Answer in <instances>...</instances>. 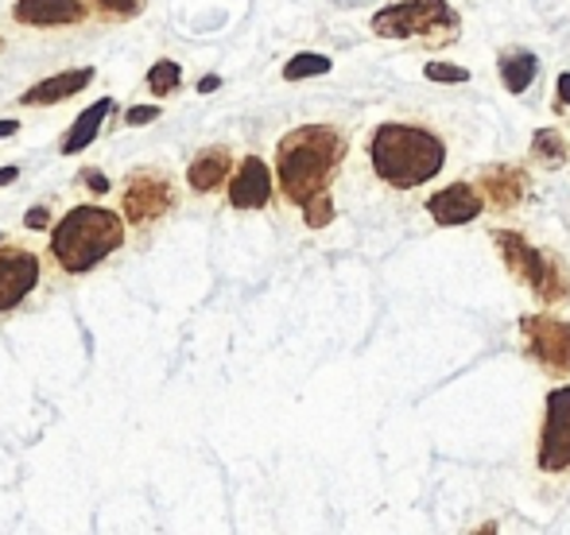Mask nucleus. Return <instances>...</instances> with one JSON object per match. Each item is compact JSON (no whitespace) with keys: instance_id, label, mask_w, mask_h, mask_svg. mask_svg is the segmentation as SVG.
<instances>
[{"instance_id":"f257e3e1","label":"nucleus","mask_w":570,"mask_h":535,"mask_svg":"<svg viewBox=\"0 0 570 535\" xmlns=\"http://www.w3.org/2000/svg\"><path fill=\"white\" fill-rule=\"evenodd\" d=\"M345 136L334 125H303L276 143V182L292 206H307L315 195L331 190L334 171L342 167Z\"/></svg>"},{"instance_id":"f03ea898","label":"nucleus","mask_w":570,"mask_h":535,"mask_svg":"<svg viewBox=\"0 0 570 535\" xmlns=\"http://www.w3.org/2000/svg\"><path fill=\"white\" fill-rule=\"evenodd\" d=\"M368 164L376 179L389 182L392 190H415L428 187L446 167V143L423 125L389 121L368 136Z\"/></svg>"},{"instance_id":"7ed1b4c3","label":"nucleus","mask_w":570,"mask_h":535,"mask_svg":"<svg viewBox=\"0 0 570 535\" xmlns=\"http://www.w3.org/2000/svg\"><path fill=\"white\" fill-rule=\"evenodd\" d=\"M125 214L101 202L70 206L51 226V257L67 276H86L125 245Z\"/></svg>"},{"instance_id":"20e7f679","label":"nucleus","mask_w":570,"mask_h":535,"mask_svg":"<svg viewBox=\"0 0 570 535\" xmlns=\"http://www.w3.org/2000/svg\"><path fill=\"white\" fill-rule=\"evenodd\" d=\"M373 31L384 39H423V43H454L458 12L446 0H400L373 16Z\"/></svg>"},{"instance_id":"39448f33","label":"nucleus","mask_w":570,"mask_h":535,"mask_svg":"<svg viewBox=\"0 0 570 535\" xmlns=\"http://www.w3.org/2000/svg\"><path fill=\"white\" fill-rule=\"evenodd\" d=\"M175 206H179V190H175L167 171H159V167H136V171H128L125 187H120V214H125L128 226L144 229L151 221L167 218Z\"/></svg>"},{"instance_id":"423d86ee","label":"nucleus","mask_w":570,"mask_h":535,"mask_svg":"<svg viewBox=\"0 0 570 535\" xmlns=\"http://www.w3.org/2000/svg\"><path fill=\"white\" fill-rule=\"evenodd\" d=\"M535 466H540L543 474H567L570 469V385H559L548 393V412H543Z\"/></svg>"},{"instance_id":"0eeeda50","label":"nucleus","mask_w":570,"mask_h":535,"mask_svg":"<svg viewBox=\"0 0 570 535\" xmlns=\"http://www.w3.org/2000/svg\"><path fill=\"white\" fill-rule=\"evenodd\" d=\"M524 338L532 357L540 361L543 373L551 377H567L570 373V323L556 315H528L524 318Z\"/></svg>"},{"instance_id":"6e6552de","label":"nucleus","mask_w":570,"mask_h":535,"mask_svg":"<svg viewBox=\"0 0 570 535\" xmlns=\"http://www.w3.org/2000/svg\"><path fill=\"white\" fill-rule=\"evenodd\" d=\"M39 257L23 245H0V315L16 310L39 287Z\"/></svg>"},{"instance_id":"1a4fd4ad","label":"nucleus","mask_w":570,"mask_h":535,"mask_svg":"<svg viewBox=\"0 0 570 535\" xmlns=\"http://www.w3.org/2000/svg\"><path fill=\"white\" fill-rule=\"evenodd\" d=\"M16 23L36 31L51 28H78L90 20V0H16L12 4Z\"/></svg>"},{"instance_id":"9d476101","label":"nucleus","mask_w":570,"mask_h":535,"mask_svg":"<svg viewBox=\"0 0 570 535\" xmlns=\"http://www.w3.org/2000/svg\"><path fill=\"white\" fill-rule=\"evenodd\" d=\"M493 245H497V252H501L504 268H509L520 284L540 291L543 276H548V252L532 249V245H528L520 234H512V229H493Z\"/></svg>"},{"instance_id":"9b49d317","label":"nucleus","mask_w":570,"mask_h":535,"mask_svg":"<svg viewBox=\"0 0 570 535\" xmlns=\"http://www.w3.org/2000/svg\"><path fill=\"white\" fill-rule=\"evenodd\" d=\"M428 210L439 226H465V221L485 214V190L473 187L470 179H458L451 187L439 190V195H431Z\"/></svg>"},{"instance_id":"f8f14e48","label":"nucleus","mask_w":570,"mask_h":535,"mask_svg":"<svg viewBox=\"0 0 570 535\" xmlns=\"http://www.w3.org/2000/svg\"><path fill=\"white\" fill-rule=\"evenodd\" d=\"M272 202V171L261 156H245L229 179L233 210H264Z\"/></svg>"},{"instance_id":"ddd939ff","label":"nucleus","mask_w":570,"mask_h":535,"mask_svg":"<svg viewBox=\"0 0 570 535\" xmlns=\"http://www.w3.org/2000/svg\"><path fill=\"white\" fill-rule=\"evenodd\" d=\"M94 75H98L94 67H75V70H59V75H51V78H39L36 86H28V90L20 93V106H28V109L62 106V101H70L75 93H82L86 86L94 82Z\"/></svg>"},{"instance_id":"4468645a","label":"nucleus","mask_w":570,"mask_h":535,"mask_svg":"<svg viewBox=\"0 0 570 535\" xmlns=\"http://www.w3.org/2000/svg\"><path fill=\"white\" fill-rule=\"evenodd\" d=\"M233 151L222 148V143H214V148H203L195 159H190L187 167V187L195 190V195H214V190L229 187L233 179Z\"/></svg>"},{"instance_id":"2eb2a0df","label":"nucleus","mask_w":570,"mask_h":535,"mask_svg":"<svg viewBox=\"0 0 570 535\" xmlns=\"http://www.w3.org/2000/svg\"><path fill=\"white\" fill-rule=\"evenodd\" d=\"M478 187L485 190V202H493L497 210H517L528 198L532 182H528V175L520 171V167H489Z\"/></svg>"},{"instance_id":"dca6fc26","label":"nucleus","mask_w":570,"mask_h":535,"mask_svg":"<svg viewBox=\"0 0 570 535\" xmlns=\"http://www.w3.org/2000/svg\"><path fill=\"white\" fill-rule=\"evenodd\" d=\"M114 113V98H98L86 113H78V121L70 125L67 136L59 140V151L62 156H78V151H86L94 140H98L101 125H106V117Z\"/></svg>"},{"instance_id":"f3484780","label":"nucleus","mask_w":570,"mask_h":535,"mask_svg":"<svg viewBox=\"0 0 570 535\" xmlns=\"http://www.w3.org/2000/svg\"><path fill=\"white\" fill-rule=\"evenodd\" d=\"M497 75H501L509 93H524L540 75V59L532 51H524V47H509V51L497 55Z\"/></svg>"},{"instance_id":"a211bd4d","label":"nucleus","mask_w":570,"mask_h":535,"mask_svg":"<svg viewBox=\"0 0 570 535\" xmlns=\"http://www.w3.org/2000/svg\"><path fill=\"white\" fill-rule=\"evenodd\" d=\"M532 156H535V164H543V167H563L567 164V140H563V132L559 129H540L532 136Z\"/></svg>"},{"instance_id":"6ab92c4d","label":"nucleus","mask_w":570,"mask_h":535,"mask_svg":"<svg viewBox=\"0 0 570 535\" xmlns=\"http://www.w3.org/2000/svg\"><path fill=\"white\" fill-rule=\"evenodd\" d=\"M334 62L326 59V55H315V51H303L295 55L292 62L284 67V78L287 82H303V78H318V75H331Z\"/></svg>"},{"instance_id":"aec40b11","label":"nucleus","mask_w":570,"mask_h":535,"mask_svg":"<svg viewBox=\"0 0 570 535\" xmlns=\"http://www.w3.org/2000/svg\"><path fill=\"white\" fill-rule=\"evenodd\" d=\"M183 86V67L175 59H159L156 67L148 70V90L156 93V98H167V93H175Z\"/></svg>"},{"instance_id":"412c9836","label":"nucleus","mask_w":570,"mask_h":535,"mask_svg":"<svg viewBox=\"0 0 570 535\" xmlns=\"http://www.w3.org/2000/svg\"><path fill=\"white\" fill-rule=\"evenodd\" d=\"M303 221H307V229H326L334 221V198L331 190H323V195H315L307 206H303Z\"/></svg>"},{"instance_id":"4be33fe9","label":"nucleus","mask_w":570,"mask_h":535,"mask_svg":"<svg viewBox=\"0 0 570 535\" xmlns=\"http://www.w3.org/2000/svg\"><path fill=\"white\" fill-rule=\"evenodd\" d=\"M423 75H428L431 82H454V86H462L465 78H470V70L454 67V62H428V67H423Z\"/></svg>"},{"instance_id":"5701e85b","label":"nucleus","mask_w":570,"mask_h":535,"mask_svg":"<svg viewBox=\"0 0 570 535\" xmlns=\"http://www.w3.org/2000/svg\"><path fill=\"white\" fill-rule=\"evenodd\" d=\"M90 8H98L101 16H117V20H125V16L140 12V0H90Z\"/></svg>"},{"instance_id":"b1692460","label":"nucleus","mask_w":570,"mask_h":535,"mask_svg":"<svg viewBox=\"0 0 570 535\" xmlns=\"http://www.w3.org/2000/svg\"><path fill=\"white\" fill-rule=\"evenodd\" d=\"M159 117V106H132L125 113V125H132V129H140V125H151Z\"/></svg>"},{"instance_id":"393cba45","label":"nucleus","mask_w":570,"mask_h":535,"mask_svg":"<svg viewBox=\"0 0 570 535\" xmlns=\"http://www.w3.org/2000/svg\"><path fill=\"white\" fill-rule=\"evenodd\" d=\"M78 179H82V182H86V187H90V190H98V195H106V190H114V187H109V179H106V175L98 171V167H86V171L78 175Z\"/></svg>"},{"instance_id":"a878e982","label":"nucleus","mask_w":570,"mask_h":535,"mask_svg":"<svg viewBox=\"0 0 570 535\" xmlns=\"http://www.w3.org/2000/svg\"><path fill=\"white\" fill-rule=\"evenodd\" d=\"M23 226H28V229H47V226H51V206H36V210L23 218Z\"/></svg>"},{"instance_id":"bb28decb","label":"nucleus","mask_w":570,"mask_h":535,"mask_svg":"<svg viewBox=\"0 0 570 535\" xmlns=\"http://www.w3.org/2000/svg\"><path fill=\"white\" fill-rule=\"evenodd\" d=\"M559 101H567V106H570V75H559Z\"/></svg>"},{"instance_id":"cd10ccee","label":"nucleus","mask_w":570,"mask_h":535,"mask_svg":"<svg viewBox=\"0 0 570 535\" xmlns=\"http://www.w3.org/2000/svg\"><path fill=\"white\" fill-rule=\"evenodd\" d=\"M16 132H20V121H0V140H8Z\"/></svg>"},{"instance_id":"c85d7f7f","label":"nucleus","mask_w":570,"mask_h":535,"mask_svg":"<svg viewBox=\"0 0 570 535\" xmlns=\"http://www.w3.org/2000/svg\"><path fill=\"white\" fill-rule=\"evenodd\" d=\"M218 86H222V82L210 75V78H203V82H198V90H203V93H214V90H218Z\"/></svg>"},{"instance_id":"c756f323","label":"nucleus","mask_w":570,"mask_h":535,"mask_svg":"<svg viewBox=\"0 0 570 535\" xmlns=\"http://www.w3.org/2000/svg\"><path fill=\"white\" fill-rule=\"evenodd\" d=\"M16 175H20V171H16V167H0V187H8V182H12Z\"/></svg>"},{"instance_id":"7c9ffc66","label":"nucleus","mask_w":570,"mask_h":535,"mask_svg":"<svg viewBox=\"0 0 570 535\" xmlns=\"http://www.w3.org/2000/svg\"><path fill=\"white\" fill-rule=\"evenodd\" d=\"M0 55H4V36H0Z\"/></svg>"},{"instance_id":"2f4dec72","label":"nucleus","mask_w":570,"mask_h":535,"mask_svg":"<svg viewBox=\"0 0 570 535\" xmlns=\"http://www.w3.org/2000/svg\"><path fill=\"white\" fill-rule=\"evenodd\" d=\"M0 241H4V234H0Z\"/></svg>"}]
</instances>
